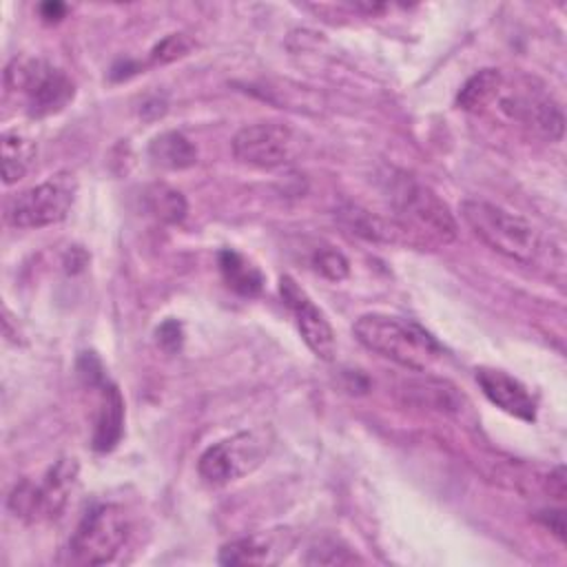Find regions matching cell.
Returning <instances> with one entry per match:
<instances>
[{
  "mask_svg": "<svg viewBox=\"0 0 567 567\" xmlns=\"http://www.w3.org/2000/svg\"><path fill=\"white\" fill-rule=\"evenodd\" d=\"M392 224L412 246H445L456 239V219L447 204L427 186L401 177L392 186Z\"/></svg>",
  "mask_w": 567,
  "mask_h": 567,
  "instance_id": "cell-1",
  "label": "cell"
},
{
  "mask_svg": "<svg viewBox=\"0 0 567 567\" xmlns=\"http://www.w3.org/2000/svg\"><path fill=\"white\" fill-rule=\"evenodd\" d=\"M352 332L363 348L416 372L430 368L443 354L441 343L425 328L390 315H361Z\"/></svg>",
  "mask_w": 567,
  "mask_h": 567,
  "instance_id": "cell-2",
  "label": "cell"
},
{
  "mask_svg": "<svg viewBox=\"0 0 567 567\" xmlns=\"http://www.w3.org/2000/svg\"><path fill=\"white\" fill-rule=\"evenodd\" d=\"M461 215L472 233L498 255L518 264H532L538 257L540 235L525 217L485 199H465Z\"/></svg>",
  "mask_w": 567,
  "mask_h": 567,
  "instance_id": "cell-3",
  "label": "cell"
},
{
  "mask_svg": "<svg viewBox=\"0 0 567 567\" xmlns=\"http://www.w3.org/2000/svg\"><path fill=\"white\" fill-rule=\"evenodd\" d=\"M9 93L24 100V109L33 117H44L62 111L73 97V82L69 75L40 58H16L4 71Z\"/></svg>",
  "mask_w": 567,
  "mask_h": 567,
  "instance_id": "cell-4",
  "label": "cell"
},
{
  "mask_svg": "<svg viewBox=\"0 0 567 567\" xmlns=\"http://www.w3.org/2000/svg\"><path fill=\"white\" fill-rule=\"evenodd\" d=\"M78 472L80 467L73 456L58 458L38 483L20 481L11 489L7 501L9 509L29 523L58 518L71 501L78 485Z\"/></svg>",
  "mask_w": 567,
  "mask_h": 567,
  "instance_id": "cell-5",
  "label": "cell"
},
{
  "mask_svg": "<svg viewBox=\"0 0 567 567\" xmlns=\"http://www.w3.org/2000/svg\"><path fill=\"white\" fill-rule=\"evenodd\" d=\"M128 536L126 512L115 503L93 505L69 538L66 556L73 565L111 563Z\"/></svg>",
  "mask_w": 567,
  "mask_h": 567,
  "instance_id": "cell-6",
  "label": "cell"
},
{
  "mask_svg": "<svg viewBox=\"0 0 567 567\" xmlns=\"http://www.w3.org/2000/svg\"><path fill=\"white\" fill-rule=\"evenodd\" d=\"M73 197V177L69 173H60L16 195L7 206V221L16 228H42L58 224L71 210Z\"/></svg>",
  "mask_w": 567,
  "mask_h": 567,
  "instance_id": "cell-7",
  "label": "cell"
},
{
  "mask_svg": "<svg viewBox=\"0 0 567 567\" xmlns=\"http://www.w3.org/2000/svg\"><path fill=\"white\" fill-rule=\"evenodd\" d=\"M266 436L259 432H239L206 447L197 461L199 476L210 485H224L255 470L266 456Z\"/></svg>",
  "mask_w": 567,
  "mask_h": 567,
  "instance_id": "cell-8",
  "label": "cell"
},
{
  "mask_svg": "<svg viewBox=\"0 0 567 567\" xmlns=\"http://www.w3.org/2000/svg\"><path fill=\"white\" fill-rule=\"evenodd\" d=\"M233 155L259 168L281 166L295 155V133L284 122L246 124L233 137Z\"/></svg>",
  "mask_w": 567,
  "mask_h": 567,
  "instance_id": "cell-9",
  "label": "cell"
},
{
  "mask_svg": "<svg viewBox=\"0 0 567 567\" xmlns=\"http://www.w3.org/2000/svg\"><path fill=\"white\" fill-rule=\"evenodd\" d=\"M279 295L288 310L295 315L297 328L306 346L312 350V354H317L323 361H332L337 352V339L326 315L315 306L306 290L288 275L279 279Z\"/></svg>",
  "mask_w": 567,
  "mask_h": 567,
  "instance_id": "cell-10",
  "label": "cell"
},
{
  "mask_svg": "<svg viewBox=\"0 0 567 567\" xmlns=\"http://www.w3.org/2000/svg\"><path fill=\"white\" fill-rule=\"evenodd\" d=\"M476 383L483 390V394L503 412L520 419V421H534L536 419V401L527 392V388L509 377L503 370L496 368H478L476 370Z\"/></svg>",
  "mask_w": 567,
  "mask_h": 567,
  "instance_id": "cell-11",
  "label": "cell"
},
{
  "mask_svg": "<svg viewBox=\"0 0 567 567\" xmlns=\"http://www.w3.org/2000/svg\"><path fill=\"white\" fill-rule=\"evenodd\" d=\"M501 104L503 111L532 126L538 135L547 140H558L563 135V111L549 95L540 91H527L509 95Z\"/></svg>",
  "mask_w": 567,
  "mask_h": 567,
  "instance_id": "cell-12",
  "label": "cell"
},
{
  "mask_svg": "<svg viewBox=\"0 0 567 567\" xmlns=\"http://www.w3.org/2000/svg\"><path fill=\"white\" fill-rule=\"evenodd\" d=\"M286 551H288L286 545L277 540V536L272 534L244 536L226 543L219 549V563L221 565H268L286 556Z\"/></svg>",
  "mask_w": 567,
  "mask_h": 567,
  "instance_id": "cell-13",
  "label": "cell"
},
{
  "mask_svg": "<svg viewBox=\"0 0 567 567\" xmlns=\"http://www.w3.org/2000/svg\"><path fill=\"white\" fill-rule=\"evenodd\" d=\"M124 434V399L113 383H106L93 427V447L97 452L113 450Z\"/></svg>",
  "mask_w": 567,
  "mask_h": 567,
  "instance_id": "cell-14",
  "label": "cell"
},
{
  "mask_svg": "<svg viewBox=\"0 0 567 567\" xmlns=\"http://www.w3.org/2000/svg\"><path fill=\"white\" fill-rule=\"evenodd\" d=\"M148 157L155 166L182 171L190 168L197 162V148L184 133L166 131L153 137V142L148 144Z\"/></svg>",
  "mask_w": 567,
  "mask_h": 567,
  "instance_id": "cell-15",
  "label": "cell"
},
{
  "mask_svg": "<svg viewBox=\"0 0 567 567\" xmlns=\"http://www.w3.org/2000/svg\"><path fill=\"white\" fill-rule=\"evenodd\" d=\"M219 270L224 284L244 297H255L264 288V275L237 250L224 248L219 252Z\"/></svg>",
  "mask_w": 567,
  "mask_h": 567,
  "instance_id": "cell-16",
  "label": "cell"
},
{
  "mask_svg": "<svg viewBox=\"0 0 567 567\" xmlns=\"http://www.w3.org/2000/svg\"><path fill=\"white\" fill-rule=\"evenodd\" d=\"M503 89V75L498 69H481L476 71L458 91L456 104L463 111H481L492 104Z\"/></svg>",
  "mask_w": 567,
  "mask_h": 567,
  "instance_id": "cell-17",
  "label": "cell"
},
{
  "mask_svg": "<svg viewBox=\"0 0 567 567\" xmlns=\"http://www.w3.org/2000/svg\"><path fill=\"white\" fill-rule=\"evenodd\" d=\"M35 157V146L31 140L18 131H7L2 135V179L4 184H16L22 179Z\"/></svg>",
  "mask_w": 567,
  "mask_h": 567,
  "instance_id": "cell-18",
  "label": "cell"
},
{
  "mask_svg": "<svg viewBox=\"0 0 567 567\" xmlns=\"http://www.w3.org/2000/svg\"><path fill=\"white\" fill-rule=\"evenodd\" d=\"M339 217L343 221L346 228H350V233L365 237V239H374V241H396V228L392 221H385L383 217L359 208V206H346L339 210Z\"/></svg>",
  "mask_w": 567,
  "mask_h": 567,
  "instance_id": "cell-19",
  "label": "cell"
},
{
  "mask_svg": "<svg viewBox=\"0 0 567 567\" xmlns=\"http://www.w3.org/2000/svg\"><path fill=\"white\" fill-rule=\"evenodd\" d=\"M146 199V208L148 213H153L157 219L166 221V224H179L186 217V199L179 190L164 186V184H155L144 193Z\"/></svg>",
  "mask_w": 567,
  "mask_h": 567,
  "instance_id": "cell-20",
  "label": "cell"
},
{
  "mask_svg": "<svg viewBox=\"0 0 567 567\" xmlns=\"http://www.w3.org/2000/svg\"><path fill=\"white\" fill-rule=\"evenodd\" d=\"M359 560L361 558L352 549H348L337 540H319L308 549V556H306L308 565H348Z\"/></svg>",
  "mask_w": 567,
  "mask_h": 567,
  "instance_id": "cell-21",
  "label": "cell"
},
{
  "mask_svg": "<svg viewBox=\"0 0 567 567\" xmlns=\"http://www.w3.org/2000/svg\"><path fill=\"white\" fill-rule=\"evenodd\" d=\"M312 266H315V270H317L319 275H323V277L330 279V281H341V279H346L348 272H350L348 259H346L339 250H334V248H330V246L319 248V250L312 255Z\"/></svg>",
  "mask_w": 567,
  "mask_h": 567,
  "instance_id": "cell-22",
  "label": "cell"
},
{
  "mask_svg": "<svg viewBox=\"0 0 567 567\" xmlns=\"http://www.w3.org/2000/svg\"><path fill=\"white\" fill-rule=\"evenodd\" d=\"M188 49H190V40L184 33H171L151 51V62L153 64H168V62L186 55Z\"/></svg>",
  "mask_w": 567,
  "mask_h": 567,
  "instance_id": "cell-23",
  "label": "cell"
},
{
  "mask_svg": "<svg viewBox=\"0 0 567 567\" xmlns=\"http://www.w3.org/2000/svg\"><path fill=\"white\" fill-rule=\"evenodd\" d=\"M157 343H159L164 350H168V352L177 350L179 343H182V328H179V323H177V321H166V323H162L159 330H157Z\"/></svg>",
  "mask_w": 567,
  "mask_h": 567,
  "instance_id": "cell-24",
  "label": "cell"
},
{
  "mask_svg": "<svg viewBox=\"0 0 567 567\" xmlns=\"http://www.w3.org/2000/svg\"><path fill=\"white\" fill-rule=\"evenodd\" d=\"M538 518L549 527V532H554L560 540H565V514H563V509L540 512Z\"/></svg>",
  "mask_w": 567,
  "mask_h": 567,
  "instance_id": "cell-25",
  "label": "cell"
},
{
  "mask_svg": "<svg viewBox=\"0 0 567 567\" xmlns=\"http://www.w3.org/2000/svg\"><path fill=\"white\" fill-rule=\"evenodd\" d=\"M547 492L554 498H558V501L565 498V467L563 465H558L554 472H549V476H547Z\"/></svg>",
  "mask_w": 567,
  "mask_h": 567,
  "instance_id": "cell-26",
  "label": "cell"
},
{
  "mask_svg": "<svg viewBox=\"0 0 567 567\" xmlns=\"http://www.w3.org/2000/svg\"><path fill=\"white\" fill-rule=\"evenodd\" d=\"M64 13H66V7L62 2H44V4H40V16L47 22H58L60 18H64Z\"/></svg>",
  "mask_w": 567,
  "mask_h": 567,
  "instance_id": "cell-27",
  "label": "cell"
}]
</instances>
